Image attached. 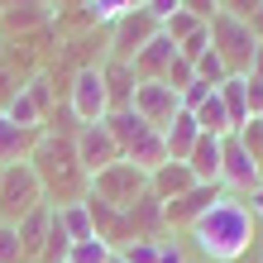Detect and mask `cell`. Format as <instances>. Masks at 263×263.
I'll return each instance as SVG.
<instances>
[{
  "label": "cell",
  "instance_id": "cell-1",
  "mask_svg": "<svg viewBox=\"0 0 263 263\" xmlns=\"http://www.w3.org/2000/svg\"><path fill=\"white\" fill-rule=\"evenodd\" d=\"M192 239L211 263H235L254 239V215L239 196H215L206 215L192 225Z\"/></svg>",
  "mask_w": 263,
  "mask_h": 263
},
{
  "label": "cell",
  "instance_id": "cell-2",
  "mask_svg": "<svg viewBox=\"0 0 263 263\" xmlns=\"http://www.w3.org/2000/svg\"><path fill=\"white\" fill-rule=\"evenodd\" d=\"M206 29H211V48L220 53L225 72H230V77H244V72H249V63H254V53H258V34H254V24H244V20H235V14H225V10H220Z\"/></svg>",
  "mask_w": 263,
  "mask_h": 263
},
{
  "label": "cell",
  "instance_id": "cell-3",
  "mask_svg": "<svg viewBox=\"0 0 263 263\" xmlns=\"http://www.w3.org/2000/svg\"><path fill=\"white\" fill-rule=\"evenodd\" d=\"M34 206H43V182L29 163H10L0 167V220L20 225Z\"/></svg>",
  "mask_w": 263,
  "mask_h": 263
},
{
  "label": "cell",
  "instance_id": "cell-4",
  "mask_svg": "<svg viewBox=\"0 0 263 263\" xmlns=\"http://www.w3.org/2000/svg\"><path fill=\"white\" fill-rule=\"evenodd\" d=\"M91 187H96V192H91L96 201H105V206H115V211H125V206H134V201L148 192V173H139L134 163L120 158V163L105 167V173L91 177Z\"/></svg>",
  "mask_w": 263,
  "mask_h": 263
},
{
  "label": "cell",
  "instance_id": "cell-5",
  "mask_svg": "<svg viewBox=\"0 0 263 263\" xmlns=\"http://www.w3.org/2000/svg\"><path fill=\"white\" fill-rule=\"evenodd\" d=\"M220 182L230 187V196H235V192H254L258 182H263L258 158L239 144L235 134H225V139H220Z\"/></svg>",
  "mask_w": 263,
  "mask_h": 263
},
{
  "label": "cell",
  "instance_id": "cell-6",
  "mask_svg": "<svg viewBox=\"0 0 263 263\" xmlns=\"http://www.w3.org/2000/svg\"><path fill=\"white\" fill-rule=\"evenodd\" d=\"M129 110H134V115H144L148 125L163 134L167 125H173V115L182 110V96H177L173 86H163V82H139V86H134V105H129Z\"/></svg>",
  "mask_w": 263,
  "mask_h": 263
},
{
  "label": "cell",
  "instance_id": "cell-7",
  "mask_svg": "<svg viewBox=\"0 0 263 263\" xmlns=\"http://www.w3.org/2000/svg\"><path fill=\"white\" fill-rule=\"evenodd\" d=\"M72 115L82 120V125H101L105 115H110V96H105V82H101V67H86L77 72V86H72Z\"/></svg>",
  "mask_w": 263,
  "mask_h": 263
},
{
  "label": "cell",
  "instance_id": "cell-8",
  "mask_svg": "<svg viewBox=\"0 0 263 263\" xmlns=\"http://www.w3.org/2000/svg\"><path fill=\"white\" fill-rule=\"evenodd\" d=\"M77 163H82V173H105L110 163H120V144L110 139V129H105V120L101 125H82L77 129Z\"/></svg>",
  "mask_w": 263,
  "mask_h": 263
},
{
  "label": "cell",
  "instance_id": "cell-9",
  "mask_svg": "<svg viewBox=\"0 0 263 263\" xmlns=\"http://www.w3.org/2000/svg\"><path fill=\"white\" fill-rule=\"evenodd\" d=\"M153 34H158V24H153L144 10H125L115 20V63H134L139 48H144Z\"/></svg>",
  "mask_w": 263,
  "mask_h": 263
},
{
  "label": "cell",
  "instance_id": "cell-10",
  "mask_svg": "<svg viewBox=\"0 0 263 263\" xmlns=\"http://www.w3.org/2000/svg\"><path fill=\"white\" fill-rule=\"evenodd\" d=\"M173 58H177V43L158 29V34H153L144 48H139V58H134L129 67H134V77H139V82H163V72L173 67Z\"/></svg>",
  "mask_w": 263,
  "mask_h": 263
},
{
  "label": "cell",
  "instance_id": "cell-11",
  "mask_svg": "<svg viewBox=\"0 0 263 263\" xmlns=\"http://www.w3.org/2000/svg\"><path fill=\"white\" fill-rule=\"evenodd\" d=\"M215 196H220L215 187H201V182H196V187H192L187 196L163 201V225H187V230H192V225L201 220V215H206V206H211Z\"/></svg>",
  "mask_w": 263,
  "mask_h": 263
},
{
  "label": "cell",
  "instance_id": "cell-12",
  "mask_svg": "<svg viewBox=\"0 0 263 263\" xmlns=\"http://www.w3.org/2000/svg\"><path fill=\"white\" fill-rule=\"evenodd\" d=\"M192 187H196V177H192L187 163H173V158H167L163 167H153V173H148V192L158 196V201H177V196H187Z\"/></svg>",
  "mask_w": 263,
  "mask_h": 263
},
{
  "label": "cell",
  "instance_id": "cell-13",
  "mask_svg": "<svg viewBox=\"0 0 263 263\" xmlns=\"http://www.w3.org/2000/svg\"><path fill=\"white\" fill-rule=\"evenodd\" d=\"M101 82H105V96H110V110H129L134 105V86H139V77H134V67L129 63H105L101 67Z\"/></svg>",
  "mask_w": 263,
  "mask_h": 263
},
{
  "label": "cell",
  "instance_id": "cell-14",
  "mask_svg": "<svg viewBox=\"0 0 263 263\" xmlns=\"http://www.w3.org/2000/svg\"><path fill=\"white\" fill-rule=\"evenodd\" d=\"M196 139H201L196 115H192V110H177L173 125L163 129V148H167V158H173V163H187V153L196 148Z\"/></svg>",
  "mask_w": 263,
  "mask_h": 263
},
{
  "label": "cell",
  "instance_id": "cell-15",
  "mask_svg": "<svg viewBox=\"0 0 263 263\" xmlns=\"http://www.w3.org/2000/svg\"><path fill=\"white\" fill-rule=\"evenodd\" d=\"M187 167H192V177L201 182V187H215V182H220V139L201 134L196 148L187 153Z\"/></svg>",
  "mask_w": 263,
  "mask_h": 263
},
{
  "label": "cell",
  "instance_id": "cell-16",
  "mask_svg": "<svg viewBox=\"0 0 263 263\" xmlns=\"http://www.w3.org/2000/svg\"><path fill=\"white\" fill-rule=\"evenodd\" d=\"M48 225H53V211H48V206H34L20 225H14V230H20V244H24V258H39V254H43Z\"/></svg>",
  "mask_w": 263,
  "mask_h": 263
},
{
  "label": "cell",
  "instance_id": "cell-17",
  "mask_svg": "<svg viewBox=\"0 0 263 263\" xmlns=\"http://www.w3.org/2000/svg\"><path fill=\"white\" fill-rule=\"evenodd\" d=\"M34 139H39V129H24V125H14L10 115H0V167L20 163V153L34 144Z\"/></svg>",
  "mask_w": 263,
  "mask_h": 263
},
{
  "label": "cell",
  "instance_id": "cell-18",
  "mask_svg": "<svg viewBox=\"0 0 263 263\" xmlns=\"http://www.w3.org/2000/svg\"><path fill=\"white\" fill-rule=\"evenodd\" d=\"M192 115H196V129H201V134H211V139H225V134H230V115H225L220 91H211V96L201 101Z\"/></svg>",
  "mask_w": 263,
  "mask_h": 263
},
{
  "label": "cell",
  "instance_id": "cell-19",
  "mask_svg": "<svg viewBox=\"0 0 263 263\" xmlns=\"http://www.w3.org/2000/svg\"><path fill=\"white\" fill-rule=\"evenodd\" d=\"M220 101H225V115H230V134H235L244 120H249V91H244V77H225L220 86Z\"/></svg>",
  "mask_w": 263,
  "mask_h": 263
},
{
  "label": "cell",
  "instance_id": "cell-20",
  "mask_svg": "<svg viewBox=\"0 0 263 263\" xmlns=\"http://www.w3.org/2000/svg\"><path fill=\"white\" fill-rule=\"evenodd\" d=\"M58 225L67 230V239H72V244H82V239H91V235H96L86 201H63V206H58Z\"/></svg>",
  "mask_w": 263,
  "mask_h": 263
},
{
  "label": "cell",
  "instance_id": "cell-21",
  "mask_svg": "<svg viewBox=\"0 0 263 263\" xmlns=\"http://www.w3.org/2000/svg\"><path fill=\"white\" fill-rule=\"evenodd\" d=\"M110 258H115V249H110L101 235H91V239H82V244H72V254H67V263H110Z\"/></svg>",
  "mask_w": 263,
  "mask_h": 263
},
{
  "label": "cell",
  "instance_id": "cell-22",
  "mask_svg": "<svg viewBox=\"0 0 263 263\" xmlns=\"http://www.w3.org/2000/svg\"><path fill=\"white\" fill-rule=\"evenodd\" d=\"M192 67H196V82H206L211 91H215V86H220L225 77H230V72H225V63H220V53H215V48H206V53H201V58H196Z\"/></svg>",
  "mask_w": 263,
  "mask_h": 263
},
{
  "label": "cell",
  "instance_id": "cell-23",
  "mask_svg": "<svg viewBox=\"0 0 263 263\" xmlns=\"http://www.w3.org/2000/svg\"><path fill=\"white\" fill-rule=\"evenodd\" d=\"M192 82H196V67H192V63H187V58H182V53H177V58H173V67H167V72H163V86H173V91H177V96H182V91H187Z\"/></svg>",
  "mask_w": 263,
  "mask_h": 263
},
{
  "label": "cell",
  "instance_id": "cell-24",
  "mask_svg": "<svg viewBox=\"0 0 263 263\" xmlns=\"http://www.w3.org/2000/svg\"><path fill=\"white\" fill-rule=\"evenodd\" d=\"M0 263H29L24 258V244H20V230L0 220Z\"/></svg>",
  "mask_w": 263,
  "mask_h": 263
},
{
  "label": "cell",
  "instance_id": "cell-25",
  "mask_svg": "<svg viewBox=\"0 0 263 263\" xmlns=\"http://www.w3.org/2000/svg\"><path fill=\"white\" fill-rule=\"evenodd\" d=\"M235 139H239V144L258 158V153H263V115H249V120H244V125L235 129Z\"/></svg>",
  "mask_w": 263,
  "mask_h": 263
},
{
  "label": "cell",
  "instance_id": "cell-26",
  "mask_svg": "<svg viewBox=\"0 0 263 263\" xmlns=\"http://www.w3.org/2000/svg\"><path fill=\"white\" fill-rule=\"evenodd\" d=\"M125 263H158V239H129L125 249H120Z\"/></svg>",
  "mask_w": 263,
  "mask_h": 263
},
{
  "label": "cell",
  "instance_id": "cell-27",
  "mask_svg": "<svg viewBox=\"0 0 263 263\" xmlns=\"http://www.w3.org/2000/svg\"><path fill=\"white\" fill-rule=\"evenodd\" d=\"M196 29H206V24H196V20H192V14H187V10H177V14H173V20H167V24H163V34H167V39H173V43H182V39H192V34H196Z\"/></svg>",
  "mask_w": 263,
  "mask_h": 263
},
{
  "label": "cell",
  "instance_id": "cell-28",
  "mask_svg": "<svg viewBox=\"0 0 263 263\" xmlns=\"http://www.w3.org/2000/svg\"><path fill=\"white\" fill-rule=\"evenodd\" d=\"M177 10H182V0H144V14H148V20L158 24V29H163L167 20H173Z\"/></svg>",
  "mask_w": 263,
  "mask_h": 263
},
{
  "label": "cell",
  "instance_id": "cell-29",
  "mask_svg": "<svg viewBox=\"0 0 263 263\" xmlns=\"http://www.w3.org/2000/svg\"><path fill=\"white\" fill-rule=\"evenodd\" d=\"M206 48H211V29H196L192 39H182V43H177V53L187 58V63H196V58L206 53Z\"/></svg>",
  "mask_w": 263,
  "mask_h": 263
},
{
  "label": "cell",
  "instance_id": "cell-30",
  "mask_svg": "<svg viewBox=\"0 0 263 263\" xmlns=\"http://www.w3.org/2000/svg\"><path fill=\"white\" fill-rule=\"evenodd\" d=\"M182 10H187L196 24H211L215 14H220V0H182Z\"/></svg>",
  "mask_w": 263,
  "mask_h": 263
},
{
  "label": "cell",
  "instance_id": "cell-31",
  "mask_svg": "<svg viewBox=\"0 0 263 263\" xmlns=\"http://www.w3.org/2000/svg\"><path fill=\"white\" fill-rule=\"evenodd\" d=\"M220 10L235 14V20H244V24H254V14L263 10V0H220Z\"/></svg>",
  "mask_w": 263,
  "mask_h": 263
},
{
  "label": "cell",
  "instance_id": "cell-32",
  "mask_svg": "<svg viewBox=\"0 0 263 263\" xmlns=\"http://www.w3.org/2000/svg\"><path fill=\"white\" fill-rule=\"evenodd\" d=\"M206 96H211V86H206V82H192L187 91H182V110H196Z\"/></svg>",
  "mask_w": 263,
  "mask_h": 263
},
{
  "label": "cell",
  "instance_id": "cell-33",
  "mask_svg": "<svg viewBox=\"0 0 263 263\" xmlns=\"http://www.w3.org/2000/svg\"><path fill=\"white\" fill-rule=\"evenodd\" d=\"M158 263H187V258H182V249L173 239H158Z\"/></svg>",
  "mask_w": 263,
  "mask_h": 263
},
{
  "label": "cell",
  "instance_id": "cell-34",
  "mask_svg": "<svg viewBox=\"0 0 263 263\" xmlns=\"http://www.w3.org/2000/svg\"><path fill=\"white\" fill-rule=\"evenodd\" d=\"M249 215H263V182L249 192Z\"/></svg>",
  "mask_w": 263,
  "mask_h": 263
},
{
  "label": "cell",
  "instance_id": "cell-35",
  "mask_svg": "<svg viewBox=\"0 0 263 263\" xmlns=\"http://www.w3.org/2000/svg\"><path fill=\"white\" fill-rule=\"evenodd\" d=\"M125 10H144V0H125Z\"/></svg>",
  "mask_w": 263,
  "mask_h": 263
},
{
  "label": "cell",
  "instance_id": "cell-36",
  "mask_svg": "<svg viewBox=\"0 0 263 263\" xmlns=\"http://www.w3.org/2000/svg\"><path fill=\"white\" fill-rule=\"evenodd\" d=\"M258 173H263V153H258Z\"/></svg>",
  "mask_w": 263,
  "mask_h": 263
},
{
  "label": "cell",
  "instance_id": "cell-37",
  "mask_svg": "<svg viewBox=\"0 0 263 263\" xmlns=\"http://www.w3.org/2000/svg\"><path fill=\"white\" fill-rule=\"evenodd\" d=\"M110 263H125V258H120V254H115V258H110Z\"/></svg>",
  "mask_w": 263,
  "mask_h": 263
},
{
  "label": "cell",
  "instance_id": "cell-38",
  "mask_svg": "<svg viewBox=\"0 0 263 263\" xmlns=\"http://www.w3.org/2000/svg\"><path fill=\"white\" fill-rule=\"evenodd\" d=\"M258 263H263V254H258Z\"/></svg>",
  "mask_w": 263,
  "mask_h": 263
}]
</instances>
